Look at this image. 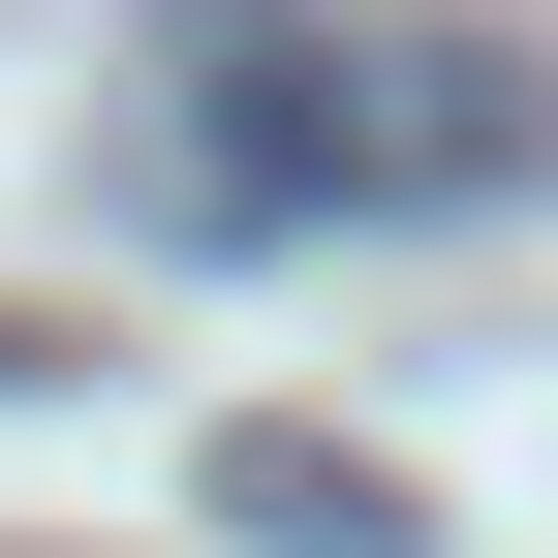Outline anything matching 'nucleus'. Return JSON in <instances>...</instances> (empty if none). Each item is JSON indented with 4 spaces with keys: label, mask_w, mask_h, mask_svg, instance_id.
<instances>
[{
    "label": "nucleus",
    "mask_w": 558,
    "mask_h": 558,
    "mask_svg": "<svg viewBox=\"0 0 558 558\" xmlns=\"http://www.w3.org/2000/svg\"><path fill=\"white\" fill-rule=\"evenodd\" d=\"M124 156H156V218H218V248H279V218H497L558 156V94L465 62V32H341V0H156Z\"/></svg>",
    "instance_id": "f257e3e1"
},
{
    "label": "nucleus",
    "mask_w": 558,
    "mask_h": 558,
    "mask_svg": "<svg viewBox=\"0 0 558 558\" xmlns=\"http://www.w3.org/2000/svg\"><path fill=\"white\" fill-rule=\"evenodd\" d=\"M218 527H279V558H403V465H341V435H218Z\"/></svg>",
    "instance_id": "f03ea898"
}]
</instances>
